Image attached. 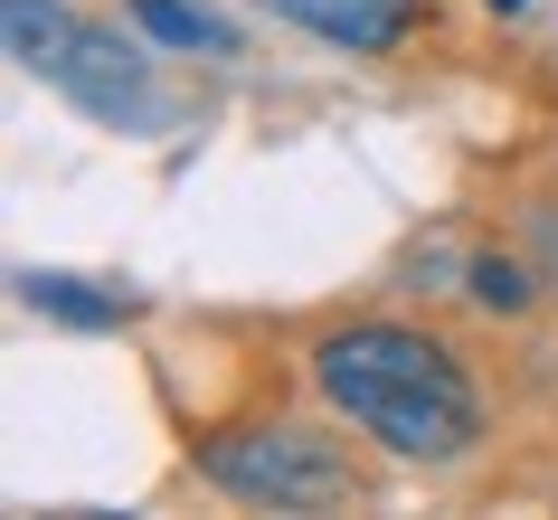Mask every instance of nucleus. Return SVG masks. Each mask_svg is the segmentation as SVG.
<instances>
[{"mask_svg":"<svg viewBox=\"0 0 558 520\" xmlns=\"http://www.w3.org/2000/svg\"><path fill=\"white\" fill-rule=\"evenodd\" d=\"M313 388H323L360 435H379L398 463H464L483 445V388L436 331L408 322H351L313 341Z\"/></svg>","mask_w":558,"mask_h":520,"instance_id":"1","label":"nucleus"},{"mask_svg":"<svg viewBox=\"0 0 558 520\" xmlns=\"http://www.w3.org/2000/svg\"><path fill=\"white\" fill-rule=\"evenodd\" d=\"M0 29H10V58L48 76V86L95 123H123V133H151L161 123V86H151V66L123 48L114 29H95L58 0H0Z\"/></svg>","mask_w":558,"mask_h":520,"instance_id":"2","label":"nucleus"},{"mask_svg":"<svg viewBox=\"0 0 558 520\" xmlns=\"http://www.w3.org/2000/svg\"><path fill=\"white\" fill-rule=\"evenodd\" d=\"M199 473L256 511H331L360 492V463L341 455V435L303 426V416H256V426H228L199 445Z\"/></svg>","mask_w":558,"mask_h":520,"instance_id":"3","label":"nucleus"},{"mask_svg":"<svg viewBox=\"0 0 558 520\" xmlns=\"http://www.w3.org/2000/svg\"><path fill=\"white\" fill-rule=\"evenodd\" d=\"M275 10L303 20V29H323L331 48H360V58H388L416 29V0H275Z\"/></svg>","mask_w":558,"mask_h":520,"instance_id":"4","label":"nucleus"},{"mask_svg":"<svg viewBox=\"0 0 558 520\" xmlns=\"http://www.w3.org/2000/svg\"><path fill=\"white\" fill-rule=\"evenodd\" d=\"M20 293H29L48 322H76V331H114V322L133 313V293H86V275H20Z\"/></svg>","mask_w":558,"mask_h":520,"instance_id":"5","label":"nucleus"},{"mask_svg":"<svg viewBox=\"0 0 558 520\" xmlns=\"http://www.w3.org/2000/svg\"><path fill=\"white\" fill-rule=\"evenodd\" d=\"M133 29L161 38V48H208V58H236V29L218 10H190V0H133Z\"/></svg>","mask_w":558,"mask_h":520,"instance_id":"6","label":"nucleus"},{"mask_svg":"<svg viewBox=\"0 0 558 520\" xmlns=\"http://www.w3.org/2000/svg\"><path fill=\"white\" fill-rule=\"evenodd\" d=\"M464 293L483 303V313H530L539 265H521V256H473V265H464Z\"/></svg>","mask_w":558,"mask_h":520,"instance_id":"7","label":"nucleus"},{"mask_svg":"<svg viewBox=\"0 0 558 520\" xmlns=\"http://www.w3.org/2000/svg\"><path fill=\"white\" fill-rule=\"evenodd\" d=\"M530 246H539V285L558 293V208H539V218H530Z\"/></svg>","mask_w":558,"mask_h":520,"instance_id":"8","label":"nucleus"},{"mask_svg":"<svg viewBox=\"0 0 558 520\" xmlns=\"http://www.w3.org/2000/svg\"><path fill=\"white\" fill-rule=\"evenodd\" d=\"M493 10H530V0H493Z\"/></svg>","mask_w":558,"mask_h":520,"instance_id":"9","label":"nucleus"}]
</instances>
